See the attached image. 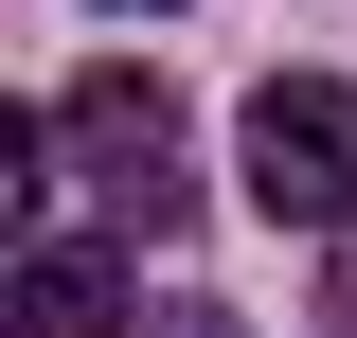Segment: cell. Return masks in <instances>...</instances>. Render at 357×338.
I'll list each match as a JSON object with an SVG mask.
<instances>
[{"mask_svg": "<svg viewBox=\"0 0 357 338\" xmlns=\"http://www.w3.org/2000/svg\"><path fill=\"white\" fill-rule=\"evenodd\" d=\"M18 338H107V267L72 232H36V267H18Z\"/></svg>", "mask_w": 357, "mask_h": 338, "instance_id": "obj_3", "label": "cell"}, {"mask_svg": "<svg viewBox=\"0 0 357 338\" xmlns=\"http://www.w3.org/2000/svg\"><path fill=\"white\" fill-rule=\"evenodd\" d=\"M232 161H250V214H268V232H340V214H357V89L340 72H268L250 125H232Z\"/></svg>", "mask_w": 357, "mask_h": 338, "instance_id": "obj_1", "label": "cell"}, {"mask_svg": "<svg viewBox=\"0 0 357 338\" xmlns=\"http://www.w3.org/2000/svg\"><path fill=\"white\" fill-rule=\"evenodd\" d=\"M54 143H72L89 178H107V214H143V232H178V107H161V72H89L72 107H54Z\"/></svg>", "mask_w": 357, "mask_h": 338, "instance_id": "obj_2", "label": "cell"}, {"mask_svg": "<svg viewBox=\"0 0 357 338\" xmlns=\"http://www.w3.org/2000/svg\"><path fill=\"white\" fill-rule=\"evenodd\" d=\"M143 338H232V303H143Z\"/></svg>", "mask_w": 357, "mask_h": 338, "instance_id": "obj_4", "label": "cell"}]
</instances>
